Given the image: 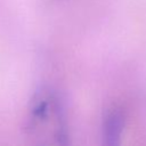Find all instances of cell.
<instances>
[{
	"label": "cell",
	"mask_w": 146,
	"mask_h": 146,
	"mask_svg": "<svg viewBox=\"0 0 146 146\" xmlns=\"http://www.w3.org/2000/svg\"><path fill=\"white\" fill-rule=\"evenodd\" d=\"M30 146H72L63 104L50 88L36 90L31 98L25 121Z\"/></svg>",
	"instance_id": "cell-1"
},
{
	"label": "cell",
	"mask_w": 146,
	"mask_h": 146,
	"mask_svg": "<svg viewBox=\"0 0 146 146\" xmlns=\"http://www.w3.org/2000/svg\"><path fill=\"white\" fill-rule=\"evenodd\" d=\"M124 128V112L113 104L106 108L102 122V146H121Z\"/></svg>",
	"instance_id": "cell-2"
}]
</instances>
